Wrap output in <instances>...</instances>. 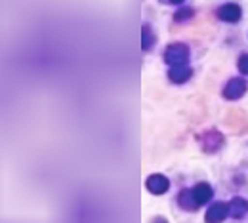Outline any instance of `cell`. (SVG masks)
Here are the masks:
<instances>
[{
  "label": "cell",
  "instance_id": "cell-3",
  "mask_svg": "<svg viewBox=\"0 0 248 223\" xmlns=\"http://www.w3.org/2000/svg\"><path fill=\"white\" fill-rule=\"evenodd\" d=\"M147 189L151 193H155V194H160V193H164L168 189V179L162 178V176H151L147 179Z\"/></svg>",
  "mask_w": 248,
  "mask_h": 223
},
{
  "label": "cell",
  "instance_id": "cell-7",
  "mask_svg": "<svg viewBox=\"0 0 248 223\" xmlns=\"http://www.w3.org/2000/svg\"><path fill=\"white\" fill-rule=\"evenodd\" d=\"M219 14H221V17L227 19V21H237V19L241 17V10L235 8V6H225Z\"/></svg>",
  "mask_w": 248,
  "mask_h": 223
},
{
  "label": "cell",
  "instance_id": "cell-6",
  "mask_svg": "<svg viewBox=\"0 0 248 223\" xmlns=\"http://www.w3.org/2000/svg\"><path fill=\"white\" fill-rule=\"evenodd\" d=\"M189 74H191V71H189V67H186V65H178V67H174L170 71V78L174 82H184V80L189 78Z\"/></svg>",
  "mask_w": 248,
  "mask_h": 223
},
{
  "label": "cell",
  "instance_id": "cell-8",
  "mask_svg": "<svg viewBox=\"0 0 248 223\" xmlns=\"http://www.w3.org/2000/svg\"><path fill=\"white\" fill-rule=\"evenodd\" d=\"M239 67H241V71H243L245 74H248V56H245V58L239 61Z\"/></svg>",
  "mask_w": 248,
  "mask_h": 223
},
{
  "label": "cell",
  "instance_id": "cell-5",
  "mask_svg": "<svg viewBox=\"0 0 248 223\" xmlns=\"http://www.w3.org/2000/svg\"><path fill=\"white\" fill-rule=\"evenodd\" d=\"M193 196H195V202H197V204H204V202L212 196V189H210L206 183H201V185L195 187Z\"/></svg>",
  "mask_w": 248,
  "mask_h": 223
},
{
  "label": "cell",
  "instance_id": "cell-2",
  "mask_svg": "<svg viewBox=\"0 0 248 223\" xmlns=\"http://www.w3.org/2000/svg\"><path fill=\"white\" fill-rule=\"evenodd\" d=\"M166 59H168V63L172 65H184L187 59V48H184V46H172L168 50V54H166Z\"/></svg>",
  "mask_w": 248,
  "mask_h": 223
},
{
  "label": "cell",
  "instance_id": "cell-4",
  "mask_svg": "<svg viewBox=\"0 0 248 223\" xmlns=\"http://www.w3.org/2000/svg\"><path fill=\"white\" fill-rule=\"evenodd\" d=\"M245 90H247V84L243 80H231L229 86L225 88V96L229 97V99H235V97L243 96Z\"/></svg>",
  "mask_w": 248,
  "mask_h": 223
},
{
  "label": "cell",
  "instance_id": "cell-1",
  "mask_svg": "<svg viewBox=\"0 0 248 223\" xmlns=\"http://www.w3.org/2000/svg\"><path fill=\"white\" fill-rule=\"evenodd\" d=\"M227 212H229V206H227V204H214V206L208 210V214H206V223L223 222L225 216H227Z\"/></svg>",
  "mask_w": 248,
  "mask_h": 223
}]
</instances>
